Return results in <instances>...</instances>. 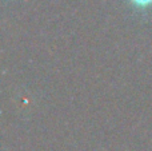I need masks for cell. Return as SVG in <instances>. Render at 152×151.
Wrapping results in <instances>:
<instances>
[{"label": "cell", "instance_id": "cell-1", "mask_svg": "<svg viewBox=\"0 0 152 151\" xmlns=\"http://www.w3.org/2000/svg\"><path fill=\"white\" fill-rule=\"evenodd\" d=\"M136 5H140V7H145V5L152 4V0H132Z\"/></svg>", "mask_w": 152, "mask_h": 151}]
</instances>
